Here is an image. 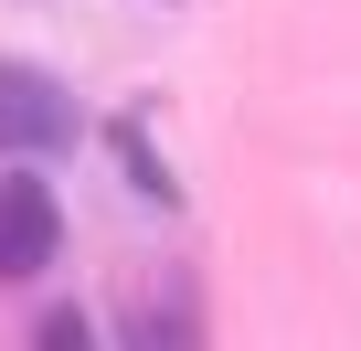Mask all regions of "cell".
Masks as SVG:
<instances>
[{
    "mask_svg": "<svg viewBox=\"0 0 361 351\" xmlns=\"http://www.w3.org/2000/svg\"><path fill=\"white\" fill-rule=\"evenodd\" d=\"M54 245H64L54 182H43V170H11V182H0V287H32L54 266Z\"/></svg>",
    "mask_w": 361,
    "mask_h": 351,
    "instance_id": "cell-2",
    "label": "cell"
},
{
    "mask_svg": "<svg viewBox=\"0 0 361 351\" xmlns=\"http://www.w3.org/2000/svg\"><path fill=\"white\" fill-rule=\"evenodd\" d=\"M75 138H85L75 85H54L32 64H0V160H64Z\"/></svg>",
    "mask_w": 361,
    "mask_h": 351,
    "instance_id": "cell-1",
    "label": "cell"
},
{
    "mask_svg": "<svg viewBox=\"0 0 361 351\" xmlns=\"http://www.w3.org/2000/svg\"><path fill=\"white\" fill-rule=\"evenodd\" d=\"M75 340H85L75 309H43V319H32V351H75Z\"/></svg>",
    "mask_w": 361,
    "mask_h": 351,
    "instance_id": "cell-4",
    "label": "cell"
},
{
    "mask_svg": "<svg viewBox=\"0 0 361 351\" xmlns=\"http://www.w3.org/2000/svg\"><path fill=\"white\" fill-rule=\"evenodd\" d=\"M106 149H117V170H128V182H138L159 213H180V182H170V160L149 149V128H138V117H117V128H106Z\"/></svg>",
    "mask_w": 361,
    "mask_h": 351,
    "instance_id": "cell-3",
    "label": "cell"
}]
</instances>
